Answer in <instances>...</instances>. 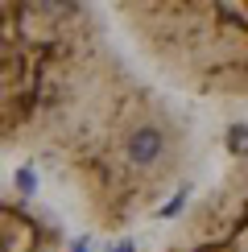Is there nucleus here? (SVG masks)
Listing matches in <instances>:
<instances>
[{"label": "nucleus", "mask_w": 248, "mask_h": 252, "mask_svg": "<svg viewBox=\"0 0 248 252\" xmlns=\"http://www.w3.org/2000/svg\"><path fill=\"white\" fill-rule=\"evenodd\" d=\"M29 157L99 232H124L199 161L194 116L95 4H0V157Z\"/></svg>", "instance_id": "1"}, {"label": "nucleus", "mask_w": 248, "mask_h": 252, "mask_svg": "<svg viewBox=\"0 0 248 252\" xmlns=\"http://www.w3.org/2000/svg\"><path fill=\"white\" fill-rule=\"evenodd\" d=\"M161 252H248V157H236L194 198Z\"/></svg>", "instance_id": "3"}, {"label": "nucleus", "mask_w": 248, "mask_h": 252, "mask_svg": "<svg viewBox=\"0 0 248 252\" xmlns=\"http://www.w3.org/2000/svg\"><path fill=\"white\" fill-rule=\"evenodd\" d=\"M116 25L165 87L248 112V4H116Z\"/></svg>", "instance_id": "2"}, {"label": "nucleus", "mask_w": 248, "mask_h": 252, "mask_svg": "<svg viewBox=\"0 0 248 252\" xmlns=\"http://www.w3.org/2000/svg\"><path fill=\"white\" fill-rule=\"evenodd\" d=\"M0 252H66V236L54 211L0 178Z\"/></svg>", "instance_id": "4"}]
</instances>
